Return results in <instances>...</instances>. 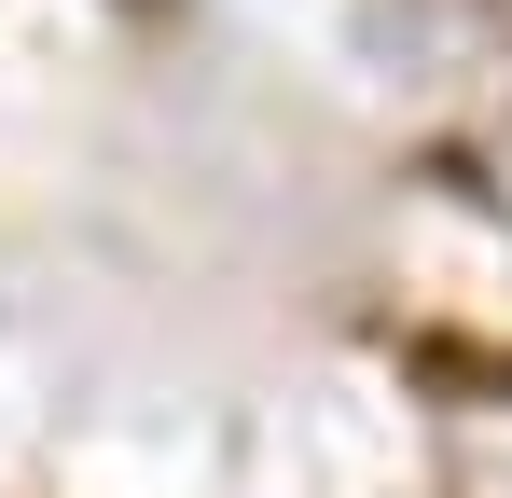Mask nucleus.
<instances>
[{"label":"nucleus","instance_id":"obj_1","mask_svg":"<svg viewBox=\"0 0 512 498\" xmlns=\"http://www.w3.org/2000/svg\"><path fill=\"white\" fill-rule=\"evenodd\" d=\"M485 194H499V208H512V139H499V153H485Z\"/></svg>","mask_w":512,"mask_h":498}]
</instances>
